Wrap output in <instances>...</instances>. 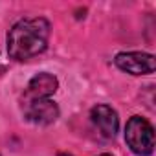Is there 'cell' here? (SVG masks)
<instances>
[{
	"label": "cell",
	"instance_id": "6da1fadb",
	"mask_svg": "<svg viewBox=\"0 0 156 156\" xmlns=\"http://www.w3.org/2000/svg\"><path fill=\"white\" fill-rule=\"evenodd\" d=\"M48 39L50 22L46 19H22L8 33V53L15 61H28L46 50Z\"/></svg>",
	"mask_w": 156,
	"mask_h": 156
},
{
	"label": "cell",
	"instance_id": "7a4b0ae2",
	"mask_svg": "<svg viewBox=\"0 0 156 156\" xmlns=\"http://www.w3.org/2000/svg\"><path fill=\"white\" fill-rule=\"evenodd\" d=\"M125 141L132 152L140 156H149L154 151V129L152 125L141 118L132 116L125 127Z\"/></svg>",
	"mask_w": 156,
	"mask_h": 156
},
{
	"label": "cell",
	"instance_id": "3957f363",
	"mask_svg": "<svg viewBox=\"0 0 156 156\" xmlns=\"http://www.w3.org/2000/svg\"><path fill=\"white\" fill-rule=\"evenodd\" d=\"M24 118L35 125H50L59 118V107L50 98L41 99H22Z\"/></svg>",
	"mask_w": 156,
	"mask_h": 156
},
{
	"label": "cell",
	"instance_id": "277c9868",
	"mask_svg": "<svg viewBox=\"0 0 156 156\" xmlns=\"http://www.w3.org/2000/svg\"><path fill=\"white\" fill-rule=\"evenodd\" d=\"M116 66L130 75H147L152 73L156 68L154 55L145 53V51H123L118 53L114 59Z\"/></svg>",
	"mask_w": 156,
	"mask_h": 156
},
{
	"label": "cell",
	"instance_id": "5b68a950",
	"mask_svg": "<svg viewBox=\"0 0 156 156\" xmlns=\"http://www.w3.org/2000/svg\"><path fill=\"white\" fill-rule=\"evenodd\" d=\"M90 118H92V123L96 125V129L101 132V136H105L108 140L116 136L118 127H119V119H118V112L112 107L98 105L92 108Z\"/></svg>",
	"mask_w": 156,
	"mask_h": 156
},
{
	"label": "cell",
	"instance_id": "8992f818",
	"mask_svg": "<svg viewBox=\"0 0 156 156\" xmlns=\"http://www.w3.org/2000/svg\"><path fill=\"white\" fill-rule=\"evenodd\" d=\"M59 87V81L57 77L48 73V72H42V73H37L33 79L30 81L26 92H24V98L22 99H41V98H50L51 94H55Z\"/></svg>",
	"mask_w": 156,
	"mask_h": 156
},
{
	"label": "cell",
	"instance_id": "52a82bcc",
	"mask_svg": "<svg viewBox=\"0 0 156 156\" xmlns=\"http://www.w3.org/2000/svg\"><path fill=\"white\" fill-rule=\"evenodd\" d=\"M59 156H68V154H59ZM101 156H112V154H101Z\"/></svg>",
	"mask_w": 156,
	"mask_h": 156
}]
</instances>
